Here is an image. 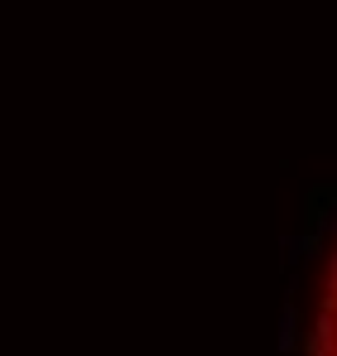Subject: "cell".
I'll return each instance as SVG.
<instances>
[{
    "mask_svg": "<svg viewBox=\"0 0 337 356\" xmlns=\"http://www.w3.org/2000/svg\"><path fill=\"white\" fill-rule=\"evenodd\" d=\"M308 356H337V241L323 265V284L313 303V332H308Z\"/></svg>",
    "mask_w": 337,
    "mask_h": 356,
    "instance_id": "obj_1",
    "label": "cell"
}]
</instances>
